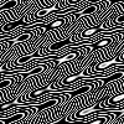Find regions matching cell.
Instances as JSON below:
<instances>
[{
    "instance_id": "obj_8",
    "label": "cell",
    "mask_w": 124,
    "mask_h": 124,
    "mask_svg": "<svg viewBox=\"0 0 124 124\" xmlns=\"http://www.w3.org/2000/svg\"><path fill=\"white\" fill-rule=\"evenodd\" d=\"M117 1H120V0H109V6L113 5V4H116Z\"/></svg>"
},
{
    "instance_id": "obj_4",
    "label": "cell",
    "mask_w": 124,
    "mask_h": 124,
    "mask_svg": "<svg viewBox=\"0 0 124 124\" xmlns=\"http://www.w3.org/2000/svg\"><path fill=\"white\" fill-rule=\"evenodd\" d=\"M97 5L96 4H93V5H89V6H87L86 9H83L82 11L77 15V17H85L86 15H91V14H93V13H96L97 11Z\"/></svg>"
},
{
    "instance_id": "obj_7",
    "label": "cell",
    "mask_w": 124,
    "mask_h": 124,
    "mask_svg": "<svg viewBox=\"0 0 124 124\" xmlns=\"http://www.w3.org/2000/svg\"><path fill=\"white\" fill-rule=\"evenodd\" d=\"M116 23H117V24H124V15L118 16V19L116 20Z\"/></svg>"
},
{
    "instance_id": "obj_3",
    "label": "cell",
    "mask_w": 124,
    "mask_h": 124,
    "mask_svg": "<svg viewBox=\"0 0 124 124\" xmlns=\"http://www.w3.org/2000/svg\"><path fill=\"white\" fill-rule=\"evenodd\" d=\"M58 4H55L54 6H51V8H45V9H40L39 11L36 13V17H44V16H46L47 14H50L51 11H55V10H57L58 8Z\"/></svg>"
},
{
    "instance_id": "obj_5",
    "label": "cell",
    "mask_w": 124,
    "mask_h": 124,
    "mask_svg": "<svg viewBox=\"0 0 124 124\" xmlns=\"http://www.w3.org/2000/svg\"><path fill=\"white\" fill-rule=\"evenodd\" d=\"M19 3H20V0H9L8 3H5V4L1 5L0 10H1V11H4V10H6V9H14Z\"/></svg>"
},
{
    "instance_id": "obj_2",
    "label": "cell",
    "mask_w": 124,
    "mask_h": 124,
    "mask_svg": "<svg viewBox=\"0 0 124 124\" xmlns=\"http://www.w3.org/2000/svg\"><path fill=\"white\" fill-rule=\"evenodd\" d=\"M77 56H79V52H77V51H72V52H70V54H66V55H63V56H57L56 58H54L52 61L54 62H56L57 65H60V63H63V62H67V61H71V60H73V58H76Z\"/></svg>"
},
{
    "instance_id": "obj_6",
    "label": "cell",
    "mask_w": 124,
    "mask_h": 124,
    "mask_svg": "<svg viewBox=\"0 0 124 124\" xmlns=\"http://www.w3.org/2000/svg\"><path fill=\"white\" fill-rule=\"evenodd\" d=\"M15 77H11V78H3V81H1V83H0V88L1 89H4L5 87H8V86H10L13 83V79H14Z\"/></svg>"
},
{
    "instance_id": "obj_1",
    "label": "cell",
    "mask_w": 124,
    "mask_h": 124,
    "mask_svg": "<svg viewBox=\"0 0 124 124\" xmlns=\"http://www.w3.org/2000/svg\"><path fill=\"white\" fill-rule=\"evenodd\" d=\"M31 36H32V34L31 32H29V31H25L24 30V34H21L20 36H16V39H6V37H0V41H9V47H13L15 44H19V42H23V41H26V40H29Z\"/></svg>"
}]
</instances>
